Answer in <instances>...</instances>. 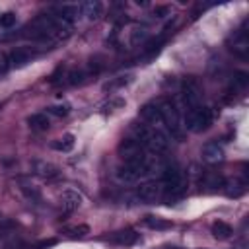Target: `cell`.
<instances>
[{
  "mask_svg": "<svg viewBox=\"0 0 249 249\" xmlns=\"http://www.w3.org/2000/svg\"><path fill=\"white\" fill-rule=\"evenodd\" d=\"M230 49H231V53L237 54L239 58H245L247 53H249V37H247V33H245V31H239V33L233 37Z\"/></svg>",
  "mask_w": 249,
  "mask_h": 249,
  "instance_id": "cell-9",
  "label": "cell"
},
{
  "mask_svg": "<svg viewBox=\"0 0 249 249\" xmlns=\"http://www.w3.org/2000/svg\"><path fill=\"white\" fill-rule=\"evenodd\" d=\"M53 148L58 150V152H70L74 148V136L72 134H64L62 138L53 142Z\"/></svg>",
  "mask_w": 249,
  "mask_h": 249,
  "instance_id": "cell-19",
  "label": "cell"
},
{
  "mask_svg": "<svg viewBox=\"0 0 249 249\" xmlns=\"http://www.w3.org/2000/svg\"><path fill=\"white\" fill-rule=\"evenodd\" d=\"M68 233H70L72 237H84L86 233H89V226H86V224L74 226V228H70V230H68Z\"/></svg>",
  "mask_w": 249,
  "mask_h": 249,
  "instance_id": "cell-24",
  "label": "cell"
},
{
  "mask_svg": "<svg viewBox=\"0 0 249 249\" xmlns=\"http://www.w3.org/2000/svg\"><path fill=\"white\" fill-rule=\"evenodd\" d=\"M80 204H82L80 193H76V191H72V189H68V191L62 193V206H64V210H66L68 214L74 212V210H78Z\"/></svg>",
  "mask_w": 249,
  "mask_h": 249,
  "instance_id": "cell-11",
  "label": "cell"
},
{
  "mask_svg": "<svg viewBox=\"0 0 249 249\" xmlns=\"http://www.w3.org/2000/svg\"><path fill=\"white\" fill-rule=\"evenodd\" d=\"M161 191L165 195V198H179L185 191V181H183V173L177 165H163L161 171Z\"/></svg>",
  "mask_w": 249,
  "mask_h": 249,
  "instance_id": "cell-2",
  "label": "cell"
},
{
  "mask_svg": "<svg viewBox=\"0 0 249 249\" xmlns=\"http://www.w3.org/2000/svg\"><path fill=\"white\" fill-rule=\"evenodd\" d=\"M35 171H37L41 177H47V179H51V177H56V175H58L56 165L47 163V161H37V163H35Z\"/></svg>",
  "mask_w": 249,
  "mask_h": 249,
  "instance_id": "cell-17",
  "label": "cell"
},
{
  "mask_svg": "<svg viewBox=\"0 0 249 249\" xmlns=\"http://www.w3.org/2000/svg\"><path fill=\"white\" fill-rule=\"evenodd\" d=\"M154 14H156L158 18H163L165 14H169V8H167V6H156V10H154Z\"/></svg>",
  "mask_w": 249,
  "mask_h": 249,
  "instance_id": "cell-26",
  "label": "cell"
},
{
  "mask_svg": "<svg viewBox=\"0 0 249 249\" xmlns=\"http://www.w3.org/2000/svg\"><path fill=\"white\" fill-rule=\"evenodd\" d=\"M16 25V14L14 12H6V14H0V27L4 29H10Z\"/></svg>",
  "mask_w": 249,
  "mask_h": 249,
  "instance_id": "cell-22",
  "label": "cell"
},
{
  "mask_svg": "<svg viewBox=\"0 0 249 249\" xmlns=\"http://www.w3.org/2000/svg\"><path fill=\"white\" fill-rule=\"evenodd\" d=\"M161 195L163 191L160 181H146V183H140V187L136 189V196L142 202H156Z\"/></svg>",
  "mask_w": 249,
  "mask_h": 249,
  "instance_id": "cell-6",
  "label": "cell"
},
{
  "mask_svg": "<svg viewBox=\"0 0 249 249\" xmlns=\"http://www.w3.org/2000/svg\"><path fill=\"white\" fill-rule=\"evenodd\" d=\"M202 160L208 163H218L224 160V150L218 142H208L202 146Z\"/></svg>",
  "mask_w": 249,
  "mask_h": 249,
  "instance_id": "cell-7",
  "label": "cell"
},
{
  "mask_svg": "<svg viewBox=\"0 0 249 249\" xmlns=\"http://www.w3.org/2000/svg\"><path fill=\"white\" fill-rule=\"evenodd\" d=\"M183 105L185 109H191V107H198L202 105V93H200V86L195 78H187L183 82Z\"/></svg>",
  "mask_w": 249,
  "mask_h": 249,
  "instance_id": "cell-4",
  "label": "cell"
},
{
  "mask_svg": "<svg viewBox=\"0 0 249 249\" xmlns=\"http://www.w3.org/2000/svg\"><path fill=\"white\" fill-rule=\"evenodd\" d=\"M80 12L88 18V19H97L101 14H103V4L97 2V0H88L80 6Z\"/></svg>",
  "mask_w": 249,
  "mask_h": 249,
  "instance_id": "cell-13",
  "label": "cell"
},
{
  "mask_svg": "<svg viewBox=\"0 0 249 249\" xmlns=\"http://www.w3.org/2000/svg\"><path fill=\"white\" fill-rule=\"evenodd\" d=\"M144 224L148 228H152V230H169L173 226L169 220H163V218H158V216H146Z\"/></svg>",
  "mask_w": 249,
  "mask_h": 249,
  "instance_id": "cell-18",
  "label": "cell"
},
{
  "mask_svg": "<svg viewBox=\"0 0 249 249\" xmlns=\"http://www.w3.org/2000/svg\"><path fill=\"white\" fill-rule=\"evenodd\" d=\"M247 82H249V78H247V74H245V72H235L233 84H235L237 88H245V86H247Z\"/></svg>",
  "mask_w": 249,
  "mask_h": 249,
  "instance_id": "cell-25",
  "label": "cell"
},
{
  "mask_svg": "<svg viewBox=\"0 0 249 249\" xmlns=\"http://www.w3.org/2000/svg\"><path fill=\"white\" fill-rule=\"evenodd\" d=\"M138 239H140V235H138L134 230H121V231H115V233L109 237V241H111V243H117V245H124V247H128V245H134Z\"/></svg>",
  "mask_w": 249,
  "mask_h": 249,
  "instance_id": "cell-8",
  "label": "cell"
},
{
  "mask_svg": "<svg viewBox=\"0 0 249 249\" xmlns=\"http://www.w3.org/2000/svg\"><path fill=\"white\" fill-rule=\"evenodd\" d=\"M29 60H31V53H29L27 49H14V51L10 53V56H8V62H10V66H14V68H21V66H25Z\"/></svg>",
  "mask_w": 249,
  "mask_h": 249,
  "instance_id": "cell-12",
  "label": "cell"
},
{
  "mask_svg": "<svg viewBox=\"0 0 249 249\" xmlns=\"http://www.w3.org/2000/svg\"><path fill=\"white\" fill-rule=\"evenodd\" d=\"M119 154L124 161H136V160H142L146 156L144 146L136 138H123L119 144Z\"/></svg>",
  "mask_w": 249,
  "mask_h": 249,
  "instance_id": "cell-5",
  "label": "cell"
},
{
  "mask_svg": "<svg viewBox=\"0 0 249 249\" xmlns=\"http://www.w3.org/2000/svg\"><path fill=\"white\" fill-rule=\"evenodd\" d=\"M27 124H29L33 130H37V132H43V130H47V128L51 126V123H49V119H47L45 113H35V115H31V117L27 119Z\"/></svg>",
  "mask_w": 249,
  "mask_h": 249,
  "instance_id": "cell-14",
  "label": "cell"
},
{
  "mask_svg": "<svg viewBox=\"0 0 249 249\" xmlns=\"http://www.w3.org/2000/svg\"><path fill=\"white\" fill-rule=\"evenodd\" d=\"M146 37H148V31H146V27H136V29L132 31V35H130V43H132V45H136V43H142Z\"/></svg>",
  "mask_w": 249,
  "mask_h": 249,
  "instance_id": "cell-23",
  "label": "cell"
},
{
  "mask_svg": "<svg viewBox=\"0 0 249 249\" xmlns=\"http://www.w3.org/2000/svg\"><path fill=\"white\" fill-rule=\"evenodd\" d=\"M130 82H132V74L117 76V78H113L111 82H107V84L103 86V91H115V89H121V88H124V86H128Z\"/></svg>",
  "mask_w": 249,
  "mask_h": 249,
  "instance_id": "cell-15",
  "label": "cell"
},
{
  "mask_svg": "<svg viewBox=\"0 0 249 249\" xmlns=\"http://www.w3.org/2000/svg\"><path fill=\"white\" fill-rule=\"evenodd\" d=\"M231 233H233V230H231L230 224H226V222H222V220H218V222L212 224V235H214L216 239H228Z\"/></svg>",
  "mask_w": 249,
  "mask_h": 249,
  "instance_id": "cell-16",
  "label": "cell"
},
{
  "mask_svg": "<svg viewBox=\"0 0 249 249\" xmlns=\"http://www.w3.org/2000/svg\"><path fill=\"white\" fill-rule=\"evenodd\" d=\"M183 126L191 132H202L212 124V111L204 105L198 107H191L185 109V119H183Z\"/></svg>",
  "mask_w": 249,
  "mask_h": 249,
  "instance_id": "cell-3",
  "label": "cell"
},
{
  "mask_svg": "<svg viewBox=\"0 0 249 249\" xmlns=\"http://www.w3.org/2000/svg\"><path fill=\"white\" fill-rule=\"evenodd\" d=\"M47 113H51V115H54V117H66V115L70 113V105H68V103L53 105V107H49V109H47Z\"/></svg>",
  "mask_w": 249,
  "mask_h": 249,
  "instance_id": "cell-21",
  "label": "cell"
},
{
  "mask_svg": "<svg viewBox=\"0 0 249 249\" xmlns=\"http://www.w3.org/2000/svg\"><path fill=\"white\" fill-rule=\"evenodd\" d=\"M156 105H158L160 115H161V124H165V128L169 130V134L175 140L181 142L185 138V126L181 124V117H179V109H177L175 101L169 99V97H163Z\"/></svg>",
  "mask_w": 249,
  "mask_h": 249,
  "instance_id": "cell-1",
  "label": "cell"
},
{
  "mask_svg": "<svg viewBox=\"0 0 249 249\" xmlns=\"http://www.w3.org/2000/svg\"><path fill=\"white\" fill-rule=\"evenodd\" d=\"M84 78H86V72H84V70H72V72H68V76H66V84L76 86V84H82Z\"/></svg>",
  "mask_w": 249,
  "mask_h": 249,
  "instance_id": "cell-20",
  "label": "cell"
},
{
  "mask_svg": "<svg viewBox=\"0 0 249 249\" xmlns=\"http://www.w3.org/2000/svg\"><path fill=\"white\" fill-rule=\"evenodd\" d=\"M140 117H142L146 123L154 124V126L161 124V115H160V109H158L156 103H146V105H142V107H140Z\"/></svg>",
  "mask_w": 249,
  "mask_h": 249,
  "instance_id": "cell-10",
  "label": "cell"
}]
</instances>
